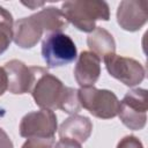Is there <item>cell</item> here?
I'll return each mask as SVG.
<instances>
[{
  "label": "cell",
  "mask_w": 148,
  "mask_h": 148,
  "mask_svg": "<svg viewBox=\"0 0 148 148\" xmlns=\"http://www.w3.org/2000/svg\"><path fill=\"white\" fill-rule=\"evenodd\" d=\"M34 72V82L30 89L35 103L40 109L61 110L69 114H76L81 104L77 90L66 87L57 76L50 74L39 66L31 67Z\"/></svg>",
  "instance_id": "obj_1"
},
{
  "label": "cell",
  "mask_w": 148,
  "mask_h": 148,
  "mask_svg": "<svg viewBox=\"0 0 148 148\" xmlns=\"http://www.w3.org/2000/svg\"><path fill=\"white\" fill-rule=\"evenodd\" d=\"M61 12L76 29L83 32H91L96 28V21L110 18L109 5L99 0H74L66 1Z\"/></svg>",
  "instance_id": "obj_2"
},
{
  "label": "cell",
  "mask_w": 148,
  "mask_h": 148,
  "mask_svg": "<svg viewBox=\"0 0 148 148\" xmlns=\"http://www.w3.org/2000/svg\"><path fill=\"white\" fill-rule=\"evenodd\" d=\"M81 108L89 111L94 117L111 119L118 116L119 99L110 90L97 89L94 86L82 87L77 90Z\"/></svg>",
  "instance_id": "obj_3"
},
{
  "label": "cell",
  "mask_w": 148,
  "mask_h": 148,
  "mask_svg": "<svg viewBox=\"0 0 148 148\" xmlns=\"http://www.w3.org/2000/svg\"><path fill=\"white\" fill-rule=\"evenodd\" d=\"M42 56L47 67L56 68L73 62L77 50L73 39L64 32L47 34L42 42Z\"/></svg>",
  "instance_id": "obj_4"
},
{
  "label": "cell",
  "mask_w": 148,
  "mask_h": 148,
  "mask_svg": "<svg viewBox=\"0 0 148 148\" xmlns=\"http://www.w3.org/2000/svg\"><path fill=\"white\" fill-rule=\"evenodd\" d=\"M148 96L147 90L135 88L126 92L119 104L118 116L121 123L133 131L142 130L147 121Z\"/></svg>",
  "instance_id": "obj_5"
},
{
  "label": "cell",
  "mask_w": 148,
  "mask_h": 148,
  "mask_svg": "<svg viewBox=\"0 0 148 148\" xmlns=\"http://www.w3.org/2000/svg\"><path fill=\"white\" fill-rule=\"evenodd\" d=\"M109 74L127 87H134L143 81L145 67L135 59L110 53L103 58Z\"/></svg>",
  "instance_id": "obj_6"
},
{
  "label": "cell",
  "mask_w": 148,
  "mask_h": 148,
  "mask_svg": "<svg viewBox=\"0 0 148 148\" xmlns=\"http://www.w3.org/2000/svg\"><path fill=\"white\" fill-rule=\"evenodd\" d=\"M20 135L23 138H54L58 130L57 116L52 110L40 109L27 113L20 123Z\"/></svg>",
  "instance_id": "obj_7"
},
{
  "label": "cell",
  "mask_w": 148,
  "mask_h": 148,
  "mask_svg": "<svg viewBox=\"0 0 148 148\" xmlns=\"http://www.w3.org/2000/svg\"><path fill=\"white\" fill-rule=\"evenodd\" d=\"M148 2L139 0H124L117 9V22L126 31H138L147 22Z\"/></svg>",
  "instance_id": "obj_8"
},
{
  "label": "cell",
  "mask_w": 148,
  "mask_h": 148,
  "mask_svg": "<svg viewBox=\"0 0 148 148\" xmlns=\"http://www.w3.org/2000/svg\"><path fill=\"white\" fill-rule=\"evenodd\" d=\"M43 32L44 29L37 14H32L14 22L13 40L22 49H31L39 42Z\"/></svg>",
  "instance_id": "obj_9"
},
{
  "label": "cell",
  "mask_w": 148,
  "mask_h": 148,
  "mask_svg": "<svg viewBox=\"0 0 148 148\" xmlns=\"http://www.w3.org/2000/svg\"><path fill=\"white\" fill-rule=\"evenodd\" d=\"M5 71L8 79V90L15 95L30 92L34 82V72L24 62L13 59L5 64Z\"/></svg>",
  "instance_id": "obj_10"
},
{
  "label": "cell",
  "mask_w": 148,
  "mask_h": 148,
  "mask_svg": "<svg viewBox=\"0 0 148 148\" xmlns=\"http://www.w3.org/2000/svg\"><path fill=\"white\" fill-rule=\"evenodd\" d=\"M101 75V59L90 51H82L74 67V77L79 86L91 87Z\"/></svg>",
  "instance_id": "obj_11"
},
{
  "label": "cell",
  "mask_w": 148,
  "mask_h": 148,
  "mask_svg": "<svg viewBox=\"0 0 148 148\" xmlns=\"http://www.w3.org/2000/svg\"><path fill=\"white\" fill-rule=\"evenodd\" d=\"M92 131V123L88 117L72 114L59 126L58 133L60 139H72L79 143L86 142Z\"/></svg>",
  "instance_id": "obj_12"
},
{
  "label": "cell",
  "mask_w": 148,
  "mask_h": 148,
  "mask_svg": "<svg viewBox=\"0 0 148 148\" xmlns=\"http://www.w3.org/2000/svg\"><path fill=\"white\" fill-rule=\"evenodd\" d=\"M87 44L90 49V52L95 53L99 59L116 52V43L113 36L102 27H96L88 35Z\"/></svg>",
  "instance_id": "obj_13"
},
{
  "label": "cell",
  "mask_w": 148,
  "mask_h": 148,
  "mask_svg": "<svg viewBox=\"0 0 148 148\" xmlns=\"http://www.w3.org/2000/svg\"><path fill=\"white\" fill-rule=\"evenodd\" d=\"M36 14L42 23L44 31H46L47 34L61 32L68 25V21L61 9H58L56 7H46Z\"/></svg>",
  "instance_id": "obj_14"
},
{
  "label": "cell",
  "mask_w": 148,
  "mask_h": 148,
  "mask_svg": "<svg viewBox=\"0 0 148 148\" xmlns=\"http://www.w3.org/2000/svg\"><path fill=\"white\" fill-rule=\"evenodd\" d=\"M14 21L12 14L0 6V54L3 53L13 39Z\"/></svg>",
  "instance_id": "obj_15"
},
{
  "label": "cell",
  "mask_w": 148,
  "mask_h": 148,
  "mask_svg": "<svg viewBox=\"0 0 148 148\" xmlns=\"http://www.w3.org/2000/svg\"><path fill=\"white\" fill-rule=\"evenodd\" d=\"M54 138H29L22 148H53Z\"/></svg>",
  "instance_id": "obj_16"
},
{
  "label": "cell",
  "mask_w": 148,
  "mask_h": 148,
  "mask_svg": "<svg viewBox=\"0 0 148 148\" xmlns=\"http://www.w3.org/2000/svg\"><path fill=\"white\" fill-rule=\"evenodd\" d=\"M117 148H143L142 142L134 135H126L117 145Z\"/></svg>",
  "instance_id": "obj_17"
},
{
  "label": "cell",
  "mask_w": 148,
  "mask_h": 148,
  "mask_svg": "<svg viewBox=\"0 0 148 148\" xmlns=\"http://www.w3.org/2000/svg\"><path fill=\"white\" fill-rule=\"evenodd\" d=\"M53 148H82L81 143L72 139H60Z\"/></svg>",
  "instance_id": "obj_18"
},
{
  "label": "cell",
  "mask_w": 148,
  "mask_h": 148,
  "mask_svg": "<svg viewBox=\"0 0 148 148\" xmlns=\"http://www.w3.org/2000/svg\"><path fill=\"white\" fill-rule=\"evenodd\" d=\"M0 148H14L10 138L1 127H0Z\"/></svg>",
  "instance_id": "obj_19"
},
{
  "label": "cell",
  "mask_w": 148,
  "mask_h": 148,
  "mask_svg": "<svg viewBox=\"0 0 148 148\" xmlns=\"http://www.w3.org/2000/svg\"><path fill=\"white\" fill-rule=\"evenodd\" d=\"M8 89V79L7 74L3 67H0V96L5 94V91Z\"/></svg>",
  "instance_id": "obj_20"
},
{
  "label": "cell",
  "mask_w": 148,
  "mask_h": 148,
  "mask_svg": "<svg viewBox=\"0 0 148 148\" xmlns=\"http://www.w3.org/2000/svg\"><path fill=\"white\" fill-rule=\"evenodd\" d=\"M24 6H28V7H31V8H35V6H43L44 2H22Z\"/></svg>",
  "instance_id": "obj_21"
}]
</instances>
